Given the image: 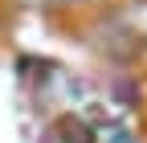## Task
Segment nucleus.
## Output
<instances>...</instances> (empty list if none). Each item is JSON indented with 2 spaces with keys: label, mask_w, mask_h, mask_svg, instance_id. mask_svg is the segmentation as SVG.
<instances>
[{
  "label": "nucleus",
  "mask_w": 147,
  "mask_h": 143,
  "mask_svg": "<svg viewBox=\"0 0 147 143\" xmlns=\"http://www.w3.org/2000/svg\"><path fill=\"white\" fill-rule=\"evenodd\" d=\"M106 12L119 21V29H123L139 49H147V0H115Z\"/></svg>",
  "instance_id": "obj_1"
},
{
  "label": "nucleus",
  "mask_w": 147,
  "mask_h": 143,
  "mask_svg": "<svg viewBox=\"0 0 147 143\" xmlns=\"http://www.w3.org/2000/svg\"><path fill=\"white\" fill-rule=\"evenodd\" d=\"M61 135H65L61 143H94V135H90L78 119H65V123H61Z\"/></svg>",
  "instance_id": "obj_2"
},
{
  "label": "nucleus",
  "mask_w": 147,
  "mask_h": 143,
  "mask_svg": "<svg viewBox=\"0 0 147 143\" xmlns=\"http://www.w3.org/2000/svg\"><path fill=\"white\" fill-rule=\"evenodd\" d=\"M102 143H139V139L127 131V127H115V131H106V135H102Z\"/></svg>",
  "instance_id": "obj_3"
}]
</instances>
